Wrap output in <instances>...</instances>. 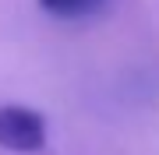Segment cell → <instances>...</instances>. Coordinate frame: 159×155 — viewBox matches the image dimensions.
I'll use <instances>...</instances> for the list:
<instances>
[{
	"mask_svg": "<svg viewBox=\"0 0 159 155\" xmlns=\"http://www.w3.org/2000/svg\"><path fill=\"white\" fill-rule=\"evenodd\" d=\"M0 148L7 152H43L46 120L29 106H0Z\"/></svg>",
	"mask_w": 159,
	"mask_h": 155,
	"instance_id": "1",
	"label": "cell"
},
{
	"mask_svg": "<svg viewBox=\"0 0 159 155\" xmlns=\"http://www.w3.org/2000/svg\"><path fill=\"white\" fill-rule=\"evenodd\" d=\"M50 18H60V21H81V18L99 14L110 0H35Z\"/></svg>",
	"mask_w": 159,
	"mask_h": 155,
	"instance_id": "2",
	"label": "cell"
}]
</instances>
